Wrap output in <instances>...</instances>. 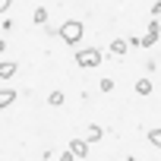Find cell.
Masks as SVG:
<instances>
[{
  "label": "cell",
  "instance_id": "d6986e66",
  "mask_svg": "<svg viewBox=\"0 0 161 161\" xmlns=\"http://www.w3.org/2000/svg\"><path fill=\"white\" fill-rule=\"evenodd\" d=\"M126 161H136V158H133V155H130V158H126Z\"/></svg>",
  "mask_w": 161,
  "mask_h": 161
},
{
  "label": "cell",
  "instance_id": "9a60e30c",
  "mask_svg": "<svg viewBox=\"0 0 161 161\" xmlns=\"http://www.w3.org/2000/svg\"><path fill=\"white\" fill-rule=\"evenodd\" d=\"M73 158H76V155H73V152H69V148H66V152H63V155H60V158H57V161H73Z\"/></svg>",
  "mask_w": 161,
  "mask_h": 161
},
{
  "label": "cell",
  "instance_id": "2e32d148",
  "mask_svg": "<svg viewBox=\"0 0 161 161\" xmlns=\"http://www.w3.org/2000/svg\"><path fill=\"white\" fill-rule=\"evenodd\" d=\"M152 13H155V16H161V0H155V3H152Z\"/></svg>",
  "mask_w": 161,
  "mask_h": 161
},
{
  "label": "cell",
  "instance_id": "52a82bcc",
  "mask_svg": "<svg viewBox=\"0 0 161 161\" xmlns=\"http://www.w3.org/2000/svg\"><path fill=\"white\" fill-rule=\"evenodd\" d=\"M126 47H130V44H126V38H114V41H111V54H114V57H123V54H126Z\"/></svg>",
  "mask_w": 161,
  "mask_h": 161
},
{
  "label": "cell",
  "instance_id": "3957f363",
  "mask_svg": "<svg viewBox=\"0 0 161 161\" xmlns=\"http://www.w3.org/2000/svg\"><path fill=\"white\" fill-rule=\"evenodd\" d=\"M158 35H161V25H158V19H148V32H145V38H142V47H152V44H158Z\"/></svg>",
  "mask_w": 161,
  "mask_h": 161
},
{
  "label": "cell",
  "instance_id": "e0dca14e",
  "mask_svg": "<svg viewBox=\"0 0 161 161\" xmlns=\"http://www.w3.org/2000/svg\"><path fill=\"white\" fill-rule=\"evenodd\" d=\"M10 3H13V0H0V13H7V10H10Z\"/></svg>",
  "mask_w": 161,
  "mask_h": 161
},
{
  "label": "cell",
  "instance_id": "6da1fadb",
  "mask_svg": "<svg viewBox=\"0 0 161 161\" xmlns=\"http://www.w3.org/2000/svg\"><path fill=\"white\" fill-rule=\"evenodd\" d=\"M82 32H86L82 19H66V22H63V25L57 29V35H60V41H63V44H79Z\"/></svg>",
  "mask_w": 161,
  "mask_h": 161
},
{
  "label": "cell",
  "instance_id": "30bf717a",
  "mask_svg": "<svg viewBox=\"0 0 161 161\" xmlns=\"http://www.w3.org/2000/svg\"><path fill=\"white\" fill-rule=\"evenodd\" d=\"M148 142H152L155 148H161V126H155V130H148Z\"/></svg>",
  "mask_w": 161,
  "mask_h": 161
},
{
  "label": "cell",
  "instance_id": "277c9868",
  "mask_svg": "<svg viewBox=\"0 0 161 161\" xmlns=\"http://www.w3.org/2000/svg\"><path fill=\"white\" fill-rule=\"evenodd\" d=\"M69 152L76 158H89V139H73L69 142Z\"/></svg>",
  "mask_w": 161,
  "mask_h": 161
},
{
  "label": "cell",
  "instance_id": "7c38bea8",
  "mask_svg": "<svg viewBox=\"0 0 161 161\" xmlns=\"http://www.w3.org/2000/svg\"><path fill=\"white\" fill-rule=\"evenodd\" d=\"M98 139H101V126H95V123H92V126H89V145H92V142H98Z\"/></svg>",
  "mask_w": 161,
  "mask_h": 161
},
{
  "label": "cell",
  "instance_id": "5b68a950",
  "mask_svg": "<svg viewBox=\"0 0 161 161\" xmlns=\"http://www.w3.org/2000/svg\"><path fill=\"white\" fill-rule=\"evenodd\" d=\"M16 69H19V66H16L13 60H0V79H13Z\"/></svg>",
  "mask_w": 161,
  "mask_h": 161
},
{
  "label": "cell",
  "instance_id": "ac0fdd59",
  "mask_svg": "<svg viewBox=\"0 0 161 161\" xmlns=\"http://www.w3.org/2000/svg\"><path fill=\"white\" fill-rule=\"evenodd\" d=\"M3 51H7V41H3V38H0V54H3Z\"/></svg>",
  "mask_w": 161,
  "mask_h": 161
},
{
  "label": "cell",
  "instance_id": "8992f818",
  "mask_svg": "<svg viewBox=\"0 0 161 161\" xmlns=\"http://www.w3.org/2000/svg\"><path fill=\"white\" fill-rule=\"evenodd\" d=\"M16 95H19V92H13V89H0V111L10 108V104L16 101Z\"/></svg>",
  "mask_w": 161,
  "mask_h": 161
},
{
  "label": "cell",
  "instance_id": "4fadbf2b",
  "mask_svg": "<svg viewBox=\"0 0 161 161\" xmlns=\"http://www.w3.org/2000/svg\"><path fill=\"white\" fill-rule=\"evenodd\" d=\"M126 44H130V47H142V38H136V35H130V38H126Z\"/></svg>",
  "mask_w": 161,
  "mask_h": 161
},
{
  "label": "cell",
  "instance_id": "5bb4252c",
  "mask_svg": "<svg viewBox=\"0 0 161 161\" xmlns=\"http://www.w3.org/2000/svg\"><path fill=\"white\" fill-rule=\"evenodd\" d=\"M114 89V79H101V92H111Z\"/></svg>",
  "mask_w": 161,
  "mask_h": 161
},
{
  "label": "cell",
  "instance_id": "9c48e42d",
  "mask_svg": "<svg viewBox=\"0 0 161 161\" xmlns=\"http://www.w3.org/2000/svg\"><path fill=\"white\" fill-rule=\"evenodd\" d=\"M47 16H51V13H47L44 7H38V10H35V25H47Z\"/></svg>",
  "mask_w": 161,
  "mask_h": 161
},
{
  "label": "cell",
  "instance_id": "ba28073f",
  "mask_svg": "<svg viewBox=\"0 0 161 161\" xmlns=\"http://www.w3.org/2000/svg\"><path fill=\"white\" fill-rule=\"evenodd\" d=\"M136 92H139V95H152V79H139V82H136Z\"/></svg>",
  "mask_w": 161,
  "mask_h": 161
},
{
  "label": "cell",
  "instance_id": "8fae6325",
  "mask_svg": "<svg viewBox=\"0 0 161 161\" xmlns=\"http://www.w3.org/2000/svg\"><path fill=\"white\" fill-rule=\"evenodd\" d=\"M47 104H51V108H60V104H63V92H51V95H47Z\"/></svg>",
  "mask_w": 161,
  "mask_h": 161
},
{
  "label": "cell",
  "instance_id": "7a4b0ae2",
  "mask_svg": "<svg viewBox=\"0 0 161 161\" xmlns=\"http://www.w3.org/2000/svg\"><path fill=\"white\" fill-rule=\"evenodd\" d=\"M101 60H104V54H101L98 47L76 51V66H82V69H95V66H101Z\"/></svg>",
  "mask_w": 161,
  "mask_h": 161
}]
</instances>
